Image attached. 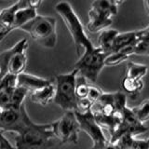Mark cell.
<instances>
[{
	"label": "cell",
	"instance_id": "1",
	"mask_svg": "<svg viewBox=\"0 0 149 149\" xmlns=\"http://www.w3.org/2000/svg\"><path fill=\"white\" fill-rule=\"evenodd\" d=\"M55 10L62 18L65 26L74 40L76 51L78 57L82 54L91 53L96 49L90 37L88 36L85 28L77 13L68 2H60L55 5Z\"/></svg>",
	"mask_w": 149,
	"mask_h": 149
},
{
	"label": "cell",
	"instance_id": "2",
	"mask_svg": "<svg viewBox=\"0 0 149 149\" xmlns=\"http://www.w3.org/2000/svg\"><path fill=\"white\" fill-rule=\"evenodd\" d=\"M55 139L50 124H36L31 119L17 132L15 149H49Z\"/></svg>",
	"mask_w": 149,
	"mask_h": 149
},
{
	"label": "cell",
	"instance_id": "3",
	"mask_svg": "<svg viewBox=\"0 0 149 149\" xmlns=\"http://www.w3.org/2000/svg\"><path fill=\"white\" fill-rule=\"evenodd\" d=\"M122 1H107L98 0L92 2L88 10V22L87 30L91 34L102 32L113 23V17L118 14V8Z\"/></svg>",
	"mask_w": 149,
	"mask_h": 149
},
{
	"label": "cell",
	"instance_id": "4",
	"mask_svg": "<svg viewBox=\"0 0 149 149\" xmlns=\"http://www.w3.org/2000/svg\"><path fill=\"white\" fill-rule=\"evenodd\" d=\"M77 76L78 72L76 69L67 74H56L53 102L65 112L77 111V98L76 95V86Z\"/></svg>",
	"mask_w": 149,
	"mask_h": 149
},
{
	"label": "cell",
	"instance_id": "5",
	"mask_svg": "<svg viewBox=\"0 0 149 149\" xmlns=\"http://www.w3.org/2000/svg\"><path fill=\"white\" fill-rule=\"evenodd\" d=\"M20 29L28 33L33 39L45 48L53 49L57 44L56 20L53 17L37 15Z\"/></svg>",
	"mask_w": 149,
	"mask_h": 149
},
{
	"label": "cell",
	"instance_id": "6",
	"mask_svg": "<svg viewBox=\"0 0 149 149\" xmlns=\"http://www.w3.org/2000/svg\"><path fill=\"white\" fill-rule=\"evenodd\" d=\"M27 48L28 40L22 38L12 48L0 53V79L8 74L18 77L24 73L27 66Z\"/></svg>",
	"mask_w": 149,
	"mask_h": 149
},
{
	"label": "cell",
	"instance_id": "7",
	"mask_svg": "<svg viewBox=\"0 0 149 149\" xmlns=\"http://www.w3.org/2000/svg\"><path fill=\"white\" fill-rule=\"evenodd\" d=\"M107 56L96 47V49L92 52L82 54L74 64V69L77 70L79 76L87 81L95 83L104 67V60Z\"/></svg>",
	"mask_w": 149,
	"mask_h": 149
},
{
	"label": "cell",
	"instance_id": "8",
	"mask_svg": "<svg viewBox=\"0 0 149 149\" xmlns=\"http://www.w3.org/2000/svg\"><path fill=\"white\" fill-rule=\"evenodd\" d=\"M127 106V96L125 93L118 91L113 93L102 92L101 97L91 106V113L104 116L121 115Z\"/></svg>",
	"mask_w": 149,
	"mask_h": 149
},
{
	"label": "cell",
	"instance_id": "9",
	"mask_svg": "<svg viewBox=\"0 0 149 149\" xmlns=\"http://www.w3.org/2000/svg\"><path fill=\"white\" fill-rule=\"evenodd\" d=\"M55 139H58L61 143H78L79 124L77 122L74 112L69 111L55 122L51 123Z\"/></svg>",
	"mask_w": 149,
	"mask_h": 149
},
{
	"label": "cell",
	"instance_id": "10",
	"mask_svg": "<svg viewBox=\"0 0 149 149\" xmlns=\"http://www.w3.org/2000/svg\"><path fill=\"white\" fill-rule=\"evenodd\" d=\"M147 132V128L144 124L140 123L134 116L132 109L126 106L124 110L121 113V119L120 122L116 128V132L110 137L109 142L115 143L124 134H130L133 137L136 135L143 134Z\"/></svg>",
	"mask_w": 149,
	"mask_h": 149
},
{
	"label": "cell",
	"instance_id": "11",
	"mask_svg": "<svg viewBox=\"0 0 149 149\" xmlns=\"http://www.w3.org/2000/svg\"><path fill=\"white\" fill-rule=\"evenodd\" d=\"M74 114H76L80 130H83L88 135V137L91 139L92 143H101L108 140L105 137L104 130L96 122L91 111H88L86 113L74 112Z\"/></svg>",
	"mask_w": 149,
	"mask_h": 149
},
{
	"label": "cell",
	"instance_id": "12",
	"mask_svg": "<svg viewBox=\"0 0 149 149\" xmlns=\"http://www.w3.org/2000/svg\"><path fill=\"white\" fill-rule=\"evenodd\" d=\"M26 112L25 106L23 104L20 109H6L2 110L0 116V130L2 132H15Z\"/></svg>",
	"mask_w": 149,
	"mask_h": 149
},
{
	"label": "cell",
	"instance_id": "13",
	"mask_svg": "<svg viewBox=\"0 0 149 149\" xmlns=\"http://www.w3.org/2000/svg\"><path fill=\"white\" fill-rule=\"evenodd\" d=\"M41 1H28V4L25 7L20 8L15 14L14 22L12 25V30L20 29V28L31 22L33 19L37 16L36 9L40 6Z\"/></svg>",
	"mask_w": 149,
	"mask_h": 149
},
{
	"label": "cell",
	"instance_id": "14",
	"mask_svg": "<svg viewBox=\"0 0 149 149\" xmlns=\"http://www.w3.org/2000/svg\"><path fill=\"white\" fill-rule=\"evenodd\" d=\"M51 84L53 83L49 80V79L42 78L31 74L23 73L20 74V76H18L17 77V86L25 88L28 92L40 90V88L51 85Z\"/></svg>",
	"mask_w": 149,
	"mask_h": 149
},
{
	"label": "cell",
	"instance_id": "15",
	"mask_svg": "<svg viewBox=\"0 0 149 149\" xmlns=\"http://www.w3.org/2000/svg\"><path fill=\"white\" fill-rule=\"evenodd\" d=\"M27 4L28 1H26V0H21V1H18L15 4H13L0 11V27H1L2 30L13 31L12 25L16 12L20 8L25 7Z\"/></svg>",
	"mask_w": 149,
	"mask_h": 149
},
{
	"label": "cell",
	"instance_id": "16",
	"mask_svg": "<svg viewBox=\"0 0 149 149\" xmlns=\"http://www.w3.org/2000/svg\"><path fill=\"white\" fill-rule=\"evenodd\" d=\"M138 40H139L138 31L118 33L115 37L113 45H112L111 53L118 52L119 50L129 48V47L135 46Z\"/></svg>",
	"mask_w": 149,
	"mask_h": 149
},
{
	"label": "cell",
	"instance_id": "17",
	"mask_svg": "<svg viewBox=\"0 0 149 149\" xmlns=\"http://www.w3.org/2000/svg\"><path fill=\"white\" fill-rule=\"evenodd\" d=\"M55 96V87L53 84L44 87L35 91L30 92V99L32 102L42 106H46L51 101H53Z\"/></svg>",
	"mask_w": 149,
	"mask_h": 149
},
{
	"label": "cell",
	"instance_id": "18",
	"mask_svg": "<svg viewBox=\"0 0 149 149\" xmlns=\"http://www.w3.org/2000/svg\"><path fill=\"white\" fill-rule=\"evenodd\" d=\"M118 33H119L118 31H116L115 29H105L100 32L96 47L99 48L106 55H109L111 53V49L114 39Z\"/></svg>",
	"mask_w": 149,
	"mask_h": 149
},
{
	"label": "cell",
	"instance_id": "19",
	"mask_svg": "<svg viewBox=\"0 0 149 149\" xmlns=\"http://www.w3.org/2000/svg\"><path fill=\"white\" fill-rule=\"evenodd\" d=\"M134 47L135 46L129 47L127 49L118 51V52L109 54L104 60V66H116L123 63L124 61L128 60L132 55H134Z\"/></svg>",
	"mask_w": 149,
	"mask_h": 149
},
{
	"label": "cell",
	"instance_id": "20",
	"mask_svg": "<svg viewBox=\"0 0 149 149\" xmlns=\"http://www.w3.org/2000/svg\"><path fill=\"white\" fill-rule=\"evenodd\" d=\"M147 71H148V67L146 64H140L132 62H129L125 77L135 79V80H142V78L146 76Z\"/></svg>",
	"mask_w": 149,
	"mask_h": 149
},
{
	"label": "cell",
	"instance_id": "21",
	"mask_svg": "<svg viewBox=\"0 0 149 149\" xmlns=\"http://www.w3.org/2000/svg\"><path fill=\"white\" fill-rule=\"evenodd\" d=\"M130 109L140 123L144 124L147 120H149V99H146L138 106Z\"/></svg>",
	"mask_w": 149,
	"mask_h": 149
},
{
	"label": "cell",
	"instance_id": "22",
	"mask_svg": "<svg viewBox=\"0 0 149 149\" xmlns=\"http://www.w3.org/2000/svg\"><path fill=\"white\" fill-rule=\"evenodd\" d=\"M28 91L22 87H16L11 93V109H20L23 105Z\"/></svg>",
	"mask_w": 149,
	"mask_h": 149
},
{
	"label": "cell",
	"instance_id": "23",
	"mask_svg": "<svg viewBox=\"0 0 149 149\" xmlns=\"http://www.w3.org/2000/svg\"><path fill=\"white\" fill-rule=\"evenodd\" d=\"M143 80H135L132 78L124 77L122 80V88L130 94H137L143 90Z\"/></svg>",
	"mask_w": 149,
	"mask_h": 149
},
{
	"label": "cell",
	"instance_id": "24",
	"mask_svg": "<svg viewBox=\"0 0 149 149\" xmlns=\"http://www.w3.org/2000/svg\"><path fill=\"white\" fill-rule=\"evenodd\" d=\"M90 90V85L84 77L77 76V86H76V95L77 100L87 99Z\"/></svg>",
	"mask_w": 149,
	"mask_h": 149
},
{
	"label": "cell",
	"instance_id": "25",
	"mask_svg": "<svg viewBox=\"0 0 149 149\" xmlns=\"http://www.w3.org/2000/svg\"><path fill=\"white\" fill-rule=\"evenodd\" d=\"M14 88L0 90V110L11 109V93Z\"/></svg>",
	"mask_w": 149,
	"mask_h": 149
},
{
	"label": "cell",
	"instance_id": "26",
	"mask_svg": "<svg viewBox=\"0 0 149 149\" xmlns=\"http://www.w3.org/2000/svg\"><path fill=\"white\" fill-rule=\"evenodd\" d=\"M134 55L149 56V37H141L134 47Z\"/></svg>",
	"mask_w": 149,
	"mask_h": 149
},
{
	"label": "cell",
	"instance_id": "27",
	"mask_svg": "<svg viewBox=\"0 0 149 149\" xmlns=\"http://www.w3.org/2000/svg\"><path fill=\"white\" fill-rule=\"evenodd\" d=\"M135 142V137L130 134L122 135L118 141L115 143L118 149H132Z\"/></svg>",
	"mask_w": 149,
	"mask_h": 149
},
{
	"label": "cell",
	"instance_id": "28",
	"mask_svg": "<svg viewBox=\"0 0 149 149\" xmlns=\"http://www.w3.org/2000/svg\"><path fill=\"white\" fill-rule=\"evenodd\" d=\"M102 94V91L99 88L90 85V90H88V94L87 99L88 101H91L93 104V102H95L98 99H99Z\"/></svg>",
	"mask_w": 149,
	"mask_h": 149
},
{
	"label": "cell",
	"instance_id": "29",
	"mask_svg": "<svg viewBox=\"0 0 149 149\" xmlns=\"http://www.w3.org/2000/svg\"><path fill=\"white\" fill-rule=\"evenodd\" d=\"M91 149H118L115 143H112L109 142V140L106 141L97 143H92V146Z\"/></svg>",
	"mask_w": 149,
	"mask_h": 149
},
{
	"label": "cell",
	"instance_id": "30",
	"mask_svg": "<svg viewBox=\"0 0 149 149\" xmlns=\"http://www.w3.org/2000/svg\"><path fill=\"white\" fill-rule=\"evenodd\" d=\"M0 149H15V147L5 137L4 132L2 130H0Z\"/></svg>",
	"mask_w": 149,
	"mask_h": 149
},
{
	"label": "cell",
	"instance_id": "31",
	"mask_svg": "<svg viewBox=\"0 0 149 149\" xmlns=\"http://www.w3.org/2000/svg\"><path fill=\"white\" fill-rule=\"evenodd\" d=\"M132 149H149V146L146 140H137L135 139L134 144Z\"/></svg>",
	"mask_w": 149,
	"mask_h": 149
},
{
	"label": "cell",
	"instance_id": "32",
	"mask_svg": "<svg viewBox=\"0 0 149 149\" xmlns=\"http://www.w3.org/2000/svg\"><path fill=\"white\" fill-rule=\"evenodd\" d=\"M137 31H138L139 38H141V37H149V25L142 30H137Z\"/></svg>",
	"mask_w": 149,
	"mask_h": 149
},
{
	"label": "cell",
	"instance_id": "33",
	"mask_svg": "<svg viewBox=\"0 0 149 149\" xmlns=\"http://www.w3.org/2000/svg\"><path fill=\"white\" fill-rule=\"evenodd\" d=\"M11 31H9V30H1L0 31V43H1V41L6 37L9 33H10Z\"/></svg>",
	"mask_w": 149,
	"mask_h": 149
},
{
	"label": "cell",
	"instance_id": "34",
	"mask_svg": "<svg viewBox=\"0 0 149 149\" xmlns=\"http://www.w3.org/2000/svg\"><path fill=\"white\" fill-rule=\"evenodd\" d=\"M143 6H144V9H146V12L147 14V16L149 17V0L143 1Z\"/></svg>",
	"mask_w": 149,
	"mask_h": 149
},
{
	"label": "cell",
	"instance_id": "35",
	"mask_svg": "<svg viewBox=\"0 0 149 149\" xmlns=\"http://www.w3.org/2000/svg\"><path fill=\"white\" fill-rule=\"evenodd\" d=\"M146 143H148V146H149V137H148V138H147V139L146 140Z\"/></svg>",
	"mask_w": 149,
	"mask_h": 149
},
{
	"label": "cell",
	"instance_id": "36",
	"mask_svg": "<svg viewBox=\"0 0 149 149\" xmlns=\"http://www.w3.org/2000/svg\"><path fill=\"white\" fill-rule=\"evenodd\" d=\"M1 112H2V110H0V116H1Z\"/></svg>",
	"mask_w": 149,
	"mask_h": 149
},
{
	"label": "cell",
	"instance_id": "37",
	"mask_svg": "<svg viewBox=\"0 0 149 149\" xmlns=\"http://www.w3.org/2000/svg\"><path fill=\"white\" fill-rule=\"evenodd\" d=\"M1 30H2V29H1V27H0V31H1Z\"/></svg>",
	"mask_w": 149,
	"mask_h": 149
}]
</instances>
